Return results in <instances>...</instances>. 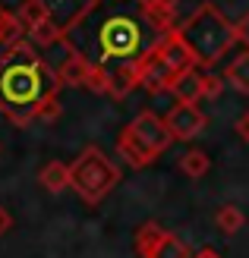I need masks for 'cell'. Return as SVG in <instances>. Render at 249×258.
<instances>
[{
  "mask_svg": "<svg viewBox=\"0 0 249 258\" xmlns=\"http://www.w3.org/2000/svg\"><path fill=\"white\" fill-rule=\"evenodd\" d=\"M189 258H221V252H215V249H199V252H192Z\"/></svg>",
  "mask_w": 249,
  "mask_h": 258,
  "instance_id": "cb8c5ba5",
  "label": "cell"
},
{
  "mask_svg": "<svg viewBox=\"0 0 249 258\" xmlns=\"http://www.w3.org/2000/svg\"><path fill=\"white\" fill-rule=\"evenodd\" d=\"M192 252H189V246L183 242L180 236H174V233H161V239L155 242V249H152V255L148 258H189Z\"/></svg>",
  "mask_w": 249,
  "mask_h": 258,
  "instance_id": "2e32d148",
  "label": "cell"
},
{
  "mask_svg": "<svg viewBox=\"0 0 249 258\" xmlns=\"http://www.w3.org/2000/svg\"><path fill=\"white\" fill-rule=\"evenodd\" d=\"M177 35L186 41L195 67H218L227 50L240 44L237 22H230L215 4H199L192 16L177 25Z\"/></svg>",
  "mask_w": 249,
  "mask_h": 258,
  "instance_id": "3957f363",
  "label": "cell"
},
{
  "mask_svg": "<svg viewBox=\"0 0 249 258\" xmlns=\"http://www.w3.org/2000/svg\"><path fill=\"white\" fill-rule=\"evenodd\" d=\"M237 32H240V41H243V44L249 47V13H246V16H243V19L237 22Z\"/></svg>",
  "mask_w": 249,
  "mask_h": 258,
  "instance_id": "603a6c76",
  "label": "cell"
},
{
  "mask_svg": "<svg viewBox=\"0 0 249 258\" xmlns=\"http://www.w3.org/2000/svg\"><path fill=\"white\" fill-rule=\"evenodd\" d=\"M233 133H237L243 142H249V110L237 117V123H233Z\"/></svg>",
  "mask_w": 249,
  "mask_h": 258,
  "instance_id": "44dd1931",
  "label": "cell"
},
{
  "mask_svg": "<svg viewBox=\"0 0 249 258\" xmlns=\"http://www.w3.org/2000/svg\"><path fill=\"white\" fill-rule=\"evenodd\" d=\"M224 82L237 95H249V47L240 50V54L224 67Z\"/></svg>",
  "mask_w": 249,
  "mask_h": 258,
  "instance_id": "30bf717a",
  "label": "cell"
},
{
  "mask_svg": "<svg viewBox=\"0 0 249 258\" xmlns=\"http://www.w3.org/2000/svg\"><path fill=\"white\" fill-rule=\"evenodd\" d=\"M177 167H180V173H186L189 179H199V176H205L212 170V158H208L205 151H199V148H189V151L180 154Z\"/></svg>",
  "mask_w": 249,
  "mask_h": 258,
  "instance_id": "4fadbf2b",
  "label": "cell"
},
{
  "mask_svg": "<svg viewBox=\"0 0 249 258\" xmlns=\"http://www.w3.org/2000/svg\"><path fill=\"white\" fill-rule=\"evenodd\" d=\"M221 92H224V76H215V73H202V98L215 101Z\"/></svg>",
  "mask_w": 249,
  "mask_h": 258,
  "instance_id": "ffe728a7",
  "label": "cell"
},
{
  "mask_svg": "<svg viewBox=\"0 0 249 258\" xmlns=\"http://www.w3.org/2000/svg\"><path fill=\"white\" fill-rule=\"evenodd\" d=\"M60 76L51 57L29 35L0 47V113L13 126H29L44 101L60 95Z\"/></svg>",
  "mask_w": 249,
  "mask_h": 258,
  "instance_id": "7a4b0ae2",
  "label": "cell"
},
{
  "mask_svg": "<svg viewBox=\"0 0 249 258\" xmlns=\"http://www.w3.org/2000/svg\"><path fill=\"white\" fill-rule=\"evenodd\" d=\"M167 92L174 95V101H180V104H199L202 101V70L199 67L183 70L180 76L170 79Z\"/></svg>",
  "mask_w": 249,
  "mask_h": 258,
  "instance_id": "9c48e42d",
  "label": "cell"
},
{
  "mask_svg": "<svg viewBox=\"0 0 249 258\" xmlns=\"http://www.w3.org/2000/svg\"><path fill=\"white\" fill-rule=\"evenodd\" d=\"M155 57H158L164 67L170 70V76H180L183 70H192L195 67V60H192V54H189V47H186V41L177 35V25L170 29L167 35H164V41L158 44V50H155Z\"/></svg>",
  "mask_w": 249,
  "mask_h": 258,
  "instance_id": "52a82bcc",
  "label": "cell"
},
{
  "mask_svg": "<svg viewBox=\"0 0 249 258\" xmlns=\"http://www.w3.org/2000/svg\"><path fill=\"white\" fill-rule=\"evenodd\" d=\"M117 154H120V161H123L126 167H133V170H142V167L155 164V158H158V154L148 151L126 126H123V133L117 136Z\"/></svg>",
  "mask_w": 249,
  "mask_h": 258,
  "instance_id": "ba28073f",
  "label": "cell"
},
{
  "mask_svg": "<svg viewBox=\"0 0 249 258\" xmlns=\"http://www.w3.org/2000/svg\"><path fill=\"white\" fill-rule=\"evenodd\" d=\"M38 183H41V189L47 192H63V189H70V164H63V161H47L41 170H38Z\"/></svg>",
  "mask_w": 249,
  "mask_h": 258,
  "instance_id": "7c38bea8",
  "label": "cell"
},
{
  "mask_svg": "<svg viewBox=\"0 0 249 258\" xmlns=\"http://www.w3.org/2000/svg\"><path fill=\"white\" fill-rule=\"evenodd\" d=\"M13 224H16V217L10 214V208H4V205H0V236H7L10 230H13Z\"/></svg>",
  "mask_w": 249,
  "mask_h": 258,
  "instance_id": "7402d4cb",
  "label": "cell"
},
{
  "mask_svg": "<svg viewBox=\"0 0 249 258\" xmlns=\"http://www.w3.org/2000/svg\"><path fill=\"white\" fill-rule=\"evenodd\" d=\"M22 35H25V29H22V22L16 19V13H10V10L0 7V47L19 41Z\"/></svg>",
  "mask_w": 249,
  "mask_h": 258,
  "instance_id": "e0dca14e",
  "label": "cell"
},
{
  "mask_svg": "<svg viewBox=\"0 0 249 258\" xmlns=\"http://www.w3.org/2000/svg\"><path fill=\"white\" fill-rule=\"evenodd\" d=\"M161 233H164V227H161L158 221H145V224H139L136 236H133V249H136V255H139V258H148L152 249H155V242L161 239Z\"/></svg>",
  "mask_w": 249,
  "mask_h": 258,
  "instance_id": "5bb4252c",
  "label": "cell"
},
{
  "mask_svg": "<svg viewBox=\"0 0 249 258\" xmlns=\"http://www.w3.org/2000/svg\"><path fill=\"white\" fill-rule=\"evenodd\" d=\"M123 179V170L117 167L98 145H85L79 158L70 164V186L85 205H101Z\"/></svg>",
  "mask_w": 249,
  "mask_h": 258,
  "instance_id": "277c9868",
  "label": "cell"
},
{
  "mask_svg": "<svg viewBox=\"0 0 249 258\" xmlns=\"http://www.w3.org/2000/svg\"><path fill=\"white\" fill-rule=\"evenodd\" d=\"M164 126L170 129V136H174L177 142H192L199 133H205L208 117L202 113L199 104H180V101H177V104L167 110Z\"/></svg>",
  "mask_w": 249,
  "mask_h": 258,
  "instance_id": "5b68a950",
  "label": "cell"
},
{
  "mask_svg": "<svg viewBox=\"0 0 249 258\" xmlns=\"http://www.w3.org/2000/svg\"><path fill=\"white\" fill-rule=\"evenodd\" d=\"M63 117V104H60V98H51V101H44L41 107H38V123H57Z\"/></svg>",
  "mask_w": 249,
  "mask_h": 258,
  "instance_id": "d6986e66",
  "label": "cell"
},
{
  "mask_svg": "<svg viewBox=\"0 0 249 258\" xmlns=\"http://www.w3.org/2000/svg\"><path fill=\"white\" fill-rule=\"evenodd\" d=\"M126 129H129V133H133L148 151H155V154L167 151V148H170V142H174L170 129L164 126V117H158L155 110H142L139 117H133V123H129Z\"/></svg>",
  "mask_w": 249,
  "mask_h": 258,
  "instance_id": "8992f818",
  "label": "cell"
},
{
  "mask_svg": "<svg viewBox=\"0 0 249 258\" xmlns=\"http://www.w3.org/2000/svg\"><path fill=\"white\" fill-rule=\"evenodd\" d=\"M215 227L224 236H233V233H240V230L246 227V214L237 208V205H221V208L215 211Z\"/></svg>",
  "mask_w": 249,
  "mask_h": 258,
  "instance_id": "9a60e30c",
  "label": "cell"
},
{
  "mask_svg": "<svg viewBox=\"0 0 249 258\" xmlns=\"http://www.w3.org/2000/svg\"><path fill=\"white\" fill-rule=\"evenodd\" d=\"M16 19L22 22V29H25V32H32V29H38V25L51 22L54 16H51L47 0H22V4L16 7Z\"/></svg>",
  "mask_w": 249,
  "mask_h": 258,
  "instance_id": "8fae6325",
  "label": "cell"
},
{
  "mask_svg": "<svg viewBox=\"0 0 249 258\" xmlns=\"http://www.w3.org/2000/svg\"><path fill=\"white\" fill-rule=\"evenodd\" d=\"M148 10L164 25H174V16H177V10H180V0H148Z\"/></svg>",
  "mask_w": 249,
  "mask_h": 258,
  "instance_id": "ac0fdd59",
  "label": "cell"
},
{
  "mask_svg": "<svg viewBox=\"0 0 249 258\" xmlns=\"http://www.w3.org/2000/svg\"><path fill=\"white\" fill-rule=\"evenodd\" d=\"M170 29L148 10V0H88L60 38L98 70H136Z\"/></svg>",
  "mask_w": 249,
  "mask_h": 258,
  "instance_id": "6da1fadb",
  "label": "cell"
}]
</instances>
